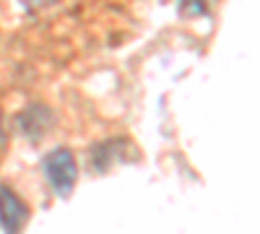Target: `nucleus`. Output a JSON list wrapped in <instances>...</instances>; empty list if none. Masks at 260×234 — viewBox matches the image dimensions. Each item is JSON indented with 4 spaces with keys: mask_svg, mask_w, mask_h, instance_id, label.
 Instances as JSON below:
<instances>
[{
    "mask_svg": "<svg viewBox=\"0 0 260 234\" xmlns=\"http://www.w3.org/2000/svg\"><path fill=\"white\" fill-rule=\"evenodd\" d=\"M42 172H45L47 182L52 185V190L57 195L68 198L73 193L78 166H76V159L68 148H52V151L42 159Z\"/></svg>",
    "mask_w": 260,
    "mask_h": 234,
    "instance_id": "obj_1",
    "label": "nucleus"
},
{
    "mask_svg": "<svg viewBox=\"0 0 260 234\" xmlns=\"http://www.w3.org/2000/svg\"><path fill=\"white\" fill-rule=\"evenodd\" d=\"M26 219H29L26 203L21 200L11 187L0 185V229L3 231H18L26 224Z\"/></svg>",
    "mask_w": 260,
    "mask_h": 234,
    "instance_id": "obj_2",
    "label": "nucleus"
},
{
    "mask_svg": "<svg viewBox=\"0 0 260 234\" xmlns=\"http://www.w3.org/2000/svg\"><path fill=\"white\" fill-rule=\"evenodd\" d=\"M50 125H52V112L45 107V104H29V107L16 117L18 133H24L29 141L45 138L47 130H50Z\"/></svg>",
    "mask_w": 260,
    "mask_h": 234,
    "instance_id": "obj_3",
    "label": "nucleus"
},
{
    "mask_svg": "<svg viewBox=\"0 0 260 234\" xmlns=\"http://www.w3.org/2000/svg\"><path fill=\"white\" fill-rule=\"evenodd\" d=\"M127 148H130V141H125V138H110L104 143H96L91 148V166L96 172H107L112 164H120L127 159L125 156Z\"/></svg>",
    "mask_w": 260,
    "mask_h": 234,
    "instance_id": "obj_4",
    "label": "nucleus"
},
{
    "mask_svg": "<svg viewBox=\"0 0 260 234\" xmlns=\"http://www.w3.org/2000/svg\"><path fill=\"white\" fill-rule=\"evenodd\" d=\"M213 3L216 0H177V11L182 18H198V16H208Z\"/></svg>",
    "mask_w": 260,
    "mask_h": 234,
    "instance_id": "obj_5",
    "label": "nucleus"
},
{
    "mask_svg": "<svg viewBox=\"0 0 260 234\" xmlns=\"http://www.w3.org/2000/svg\"><path fill=\"white\" fill-rule=\"evenodd\" d=\"M6 143V136H3V115H0V146Z\"/></svg>",
    "mask_w": 260,
    "mask_h": 234,
    "instance_id": "obj_6",
    "label": "nucleus"
}]
</instances>
